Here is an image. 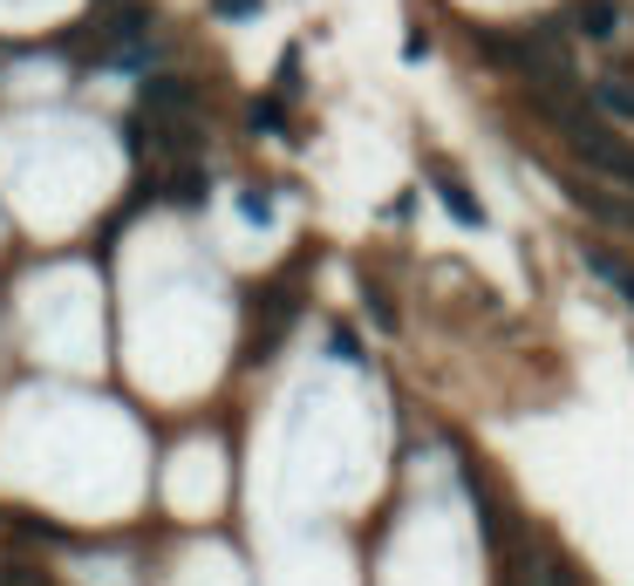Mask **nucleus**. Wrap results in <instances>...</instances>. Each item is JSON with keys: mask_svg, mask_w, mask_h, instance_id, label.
Here are the masks:
<instances>
[{"mask_svg": "<svg viewBox=\"0 0 634 586\" xmlns=\"http://www.w3.org/2000/svg\"><path fill=\"white\" fill-rule=\"evenodd\" d=\"M532 103H539L546 124L573 143V158H580V164H593L601 178H614V184H627V191H634V143H621L607 124H593V116L567 109V103H560V89H532Z\"/></svg>", "mask_w": 634, "mask_h": 586, "instance_id": "1", "label": "nucleus"}, {"mask_svg": "<svg viewBox=\"0 0 634 586\" xmlns=\"http://www.w3.org/2000/svg\"><path fill=\"white\" fill-rule=\"evenodd\" d=\"M423 178H430V191H437V205H444V212H451L464 232H485V219H492V212H485V199H478V191L464 184V171H457L451 158H430V164H423Z\"/></svg>", "mask_w": 634, "mask_h": 586, "instance_id": "2", "label": "nucleus"}, {"mask_svg": "<svg viewBox=\"0 0 634 586\" xmlns=\"http://www.w3.org/2000/svg\"><path fill=\"white\" fill-rule=\"evenodd\" d=\"M593 109H601L607 124H634V75L627 68L601 75V83H593Z\"/></svg>", "mask_w": 634, "mask_h": 586, "instance_id": "3", "label": "nucleus"}, {"mask_svg": "<svg viewBox=\"0 0 634 586\" xmlns=\"http://www.w3.org/2000/svg\"><path fill=\"white\" fill-rule=\"evenodd\" d=\"M144 109H150V116H198V89H191V83H171V75H165V83L144 89Z\"/></svg>", "mask_w": 634, "mask_h": 586, "instance_id": "4", "label": "nucleus"}, {"mask_svg": "<svg viewBox=\"0 0 634 586\" xmlns=\"http://www.w3.org/2000/svg\"><path fill=\"white\" fill-rule=\"evenodd\" d=\"M587 266H593V280H601V287H614V294L634 307V266H627L621 253H607V246H587Z\"/></svg>", "mask_w": 634, "mask_h": 586, "instance_id": "5", "label": "nucleus"}, {"mask_svg": "<svg viewBox=\"0 0 634 586\" xmlns=\"http://www.w3.org/2000/svg\"><path fill=\"white\" fill-rule=\"evenodd\" d=\"M573 28L587 34V42H614V28H621V8H614V0H580Z\"/></svg>", "mask_w": 634, "mask_h": 586, "instance_id": "6", "label": "nucleus"}, {"mask_svg": "<svg viewBox=\"0 0 634 586\" xmlns=\"http://www.w3.org/2000/svg\"><path fill=\"white\" fill-rule=\"evenodd\" d=\"M355 287H362V307H369V321H376V328H395V300H389V294H382V287L369 280V273H362V280H355Z\"/></svg>", "mask_w": 634, "mask_h": 586, "instance_id": "7", "label": "nucleus"}, {"mask_svg": "<svg viewBox=\"0 0 634 586\" xmlns=\"http://www.w3.org/2000/svg\"><path fill=\"white\" fill-rule=\"evenodd\" d=\"M526 586H567V573L552 566L546 553H526Z\"/></svg>", "mask_w": 634, "mask_h": 586, "instance_id": "8", "label": "nucleus"}, {"mask_svg": "<svg viewBox=\"0 0 634 586\" xmlns=\"http://www.w3.org/2000/svg\"><path fill=\"white\" fill-rule=\"evenodd\" d=\"M219 21H260V0H212Z\"/></svg>", "mask_w": 634, "mask_h": 586, "instance_id": "9", "label": "nucleus"}, {"mask_svg": "<svg viewBox=\"0 0 634 586\" xmlns=\"http://www.w3.org/2000/svg\"><path fill=\"white\" fill-rule=\"evenodd\" d=\"M124 143L137 150V164H150V124H144V116H130V124H124Z\"/></svg>", "mask_w": 634, "mask_h": 586, "instance_id": "10", "label": "nucleus"}, {"mask_svg": "<svg viewBox=\"0 0 634 586\" xmlns=\"http://www.w3.org/2000/svg\"><path fill=\"white\" fill-rule=\"evenodd\" d=\"M328 355H341V362H355V355H362V341H355V328H328Z\"/></svg>", "mask_w": 634, "mask_h": 586, "instance_id": "11", "label": "nucleus"}, {"mask_svg": "<svg viewBox=\"0 0 634 586\" xmlns=\"http://www.w3.org/2000/svg\"><path fill=\"white\" fill-rule=\"evenodd\" d=\"M253 130H281V109H273V96L253 103Z\"/></svg>", "mask_w": 634, "mask_h": 586, "instance_id": "12", "label": "nucleus"}, {"mask_svg": "<svg viewBox=\"0 0 634 586\" xmlns=\"http://www.w3.org/2000/svg\"><path fill=\"white\" fill-rule=\"evenodd\" d=\"M240 205H246V219H253V225H266V219H273V212H266V191H240Z\"/></svg>", "mask_w": 634, "mask_h": 586, "instance_id": "13", "label": "nucleus"}, {"mask_svg": "<svg viewBox=\"0 0 634 586\" xmlns=\"http://www.w3.org/2000/svg\"><path fill=\"white\" fill-rule=\"evenodd\" d=\"M410 212H416V199H410V191H395V199L382 205V219H410Z\"/></svg>", "mask_w": 634, "mask_h": 586, "instance_id": "14", "label": "nucleus"}]
</instances>
